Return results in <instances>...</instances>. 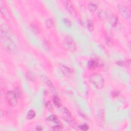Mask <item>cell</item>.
Masks as SVG:
<instances>
[{
	"instance_id": "obj_16",
	"label": "cell",
	"mask_w": 131,
	"mask_h": 131,
	"mask_svg": "<svg viewBox=\"0 0 131 131\" xmlns=\"http://www.w3.org/2000/svg\"><path fill=\"white\" fill-rule=\"evenodd\" d=\"M88 8L90 11H91L92 12H94L97 10V5L95 4V3H90L89 4Z\"/></svg>"
},
{
	"instance_id": "obj_27",
	"label": "cell",
	"mask_w": 131,
	"mask_h": 131,
	"mask_svg": "<svg viewBox=\"0 0 131 131\" xmlns=\"http://www.w3.org/2000/svg\"><path fill=\"white\" fill-rule=\"evenodd\" d=\"M44 48L47 51L49 52L50 51V47L49 45V44L47 42H44Z\"/></svg>"
},
{
	"instance_id": "obj_24",
	"label": "cell",
	"mask_w": 131,
	"mask_h": 131,
	"mask_svg": "<svg viewBox=\"0 0 131 131\" xmlns=\"http://www.w3.org/2000/svg\"><path fill=\"white\" fill-rule=\"evenodd\" d=\"M46 108H47L48 110H49L50 111L52 112L53 110V108L52 105L50 101H48L47 102L46 104Z\"/></svg>"
},
{
	"instance_id": "obj_22",
	"label": "cell",
	"mask_w": 131,
	"mask_h": 131,
	"mask_svg": "<svg viewBox=\"0 0 131 131\" xmlns=\"http://www.w3.org/2000/svg\"><path fill=\"white\" fill-rule=\"evenodd\" d=\"M87 26L88 30L90 31H92L93 29H94V25H93V22L91 20H88V21H87Z\"/></svg>"
},
{
	"instance_id": "obj_14",
	"label": "cell",
	"mask_w": 131,
	"mask_h": 131,
	"mask_svg": "<svg viewBox=\"0 0 131 131\" xmlns=\"http://www.w3.org/2000/svg\"><path fill=\"white\" fill-rule=\"evenodd\" d=\"M105 41H106V43L107 44L108 46L110 47L113 46V38H112V36L111 34L108 33L106 34Z\"/></svg>"
},
{
	"instance_id": "obj_9",
	"label": "cell",
	"mask_w": 131,
	"mask_h": 131,
	"mask_svg": "<svg viewBox=\"0 0 131 131\" xmlns=\"http://www.w3.org/2000/svg\"><path fill=\"white\" fill-rule=\"evenodd\" d=\"M88 66L91 69H94L96 67H99L102 66V62L97 59H92L89 61L88 63Z\"/></svg>"
},
{
	"instance_id": "obj_20",
	"label": "cell",
	"mask_w": 131,
	"mask_h": 131,
	"mask_svg": "<svg viewBox=\"0 0 131 131\" xmlns=\"http://www.w3.org/2000/svg\"><path fill=\"white\" fill-rule=\"evenodd\" d=\"M43 77H44V78H43V77H42V79L43 81H44V82L49 87H50V88H53L54 86H53V83H52L51 81L49 79H48L46 76H43Z\"/></svg>"
},
{
	"instance_id": "obj_15",
	"label": "cell",
	"mask_w": 131,
	"mask_h": 131,
	"mask_svg": "<svg viewBox=\"0 0 131 131\" xmlns=\"http://www.w3.org/2000/svg\"><path fill=\"white\" fill-rule=\"evenodd\" d=\"M117 64L121 67H129L131 65V61H119L117 62Z\"/></svg>"
},
{
	"instance_id": "obj_28",
	"label": "cell",
	"mask_w": 131,
	"mask_h": 131,
	"mask_svg": "<svg viewBox=\"0 0 131 131\" xmlns=\"http://www.w3.org/2000/svg\"><path fill=\"white\" fill-rule=\"evenodd\" d=\"M63 126L60 125V124H58V125L53 127V130L55 131H61L63 129Z\"/></svg>"
},
{
	"instance_id": "obj_30",
	"label": "cell",
	"mask_w": 131,
	"mask_h": 131,
	"mask_svg": "<svg viewBox=\"0 0 131 131\" xmlns=\"http://www.w3.org/2000/svg\"><path fill=\"white\" fill-rule=\"evenodd\" d=\"M43 129L42 128V127H40V126H37L36 127V131H42Z\"/></svg>"
},
{
	"instance_id": "obj_17",
	"label": "cell",
	"mask_w": 131,
	"mask_h": 131,
	"mask_svg": "<svg viewBox=\"0 0 131 131\" xmlns=\"http://www.w3.org/2000/svg\"><path fill=\"white\" fill-rule=\"evenodd\" d=\"M26 75L27 79L30 81H33L35 79V76L34 75V74L30 71H27Z\"/></svg>"
},
{
	"instance_id": "obj_7",
	"label": "cell",
	"mask_w": 131,
	"mask_h": 131,
	"mask_svg": "<svg viewBox=\"0 0 131 131\" xmlns=\"http://www.w3.org/2000/svg\"><path fill=\"white\" fill-rule=\"evenodd\" d=\"M64 5L66 9H67L69 13L72 15L73 17H75L76 15V12L72 2L70 1H66L65 2Z\"/></svg>"
},
{
	"instance_id": "obj_4",
	"label": "cell",
	"mask_w": 131,
	"mask_h": 131,
	"mask_svg": "<svg viewBox=\"0 0 131 131\" xmlns=\"http://www.w3.org/2000/svg\"><path fill=\"white\" fill-rule=\"evenodd\" d=\"M118 9L119 13L127 21H130L131 20V12L128 8L123 5H119L118 6Z\"/></svg>"
},
{
	"instance_id": "obj_6",
	"label": "cell",
	"mask_w": 131,
	"mask_h": 131,
	"mask_svg": "<svg viewBox=\"0 0 131 131\" xmlns=\"http://www.w3.org/2000/svg\"><path fill=\"white\" fill-rule=\"evenodd\" d=\"M6 98L9 105L11 107H14L17 105V97L14 92L8 91L6 94Z\"/></svg>"
},
{
	"instance_id": "obj_25",
	"label": "cell",
	"mask_w": 131,
	"mask_h": 131,
	"mask_svg": "<svg viewBox=\"0 0 131 131\" xmlns=\"http://www.w3.org/2000/svg\"><path fill=\"white\" fill-rule=\"evenodd\" d=\"M63 22H64V23L65 25L67 27H70L71 26L72 24L71 23V22L68 19H67V18H64V19L63 20Z\"/></svg>"
},
{
	"instance_id": "obj_5",
	"label": "cell",
	"mask_w": 131,
	"mask_h": 131,
	"mask_svg": "<svg viewBox=\"0 0 131 131\" xmlns=\"http://www.w3.org/2000/svg\"><path fill=\"white\" fill-rule=\"evenodd\" d=\"M107 19L114 29L116 30H119L120 29L121 24L116 16H114L113 14H108Z\"/></svg>"
},
{
	"instance_id": "obj_18",
	"label": "cell",
	"mask_w": 131,
	"mask_h": 131,
	"mask_svg": "<svg viewBox=\"0 0 131 131\" xmlns=\"http://www.w3.org/2000/svg\"><path fill=\"white\" fill-rule=\"evenodd\" d=\"M35 115H36L35 112H34V110H30L27 115V119L28 120L32 119L33 118L35 117Z\"/></svg>"
},
{
	"instance_id": "obj_11",
	"label": "cell",
	"mask_w": 131,
	"mask_h": 131,
	"mask_svg": "<svg viewBox=\"0 0 131 131\" xmlns=\"http://www.w3.org/2000/svg\"><path fill=\"white\" fill-rule=\"evenodd\" d=\"M59 68H60L61 72L63 73L64 75L66 76H70L72 74V71L70 68L65 66L63 64L59 65Z\"/></svg>"
},
{
	"instance_id": "obj_1",
	"label": "cell",
	"mask_w": 131,
	"mask_h": 131,
	"mask_svg": "<svg viewBox=\"0 0 131 131\" xmlns=\"http://www.w3.org/2000/svg\"><path fill=\"white\" fill-rule=\"evenodd\" d=\"M1 42L2 47L5 51L9 53H14L16 51L17 46L10 36L1 34Z\"/></svg>"
},
{
	"instance_id": "obj_31",
	"label": "cell",
	"mask_w": 131,
	"mask_h": 131,
	"mask_svg": "<svg viewBox=\"0 0 131 131\" xmlns=\"http://www.w3.org/2000/svg\"><path fill=\"white\" fill-rule=\"evenodd\" d=\"M79 23H80V24L82 26H83L84 23H83V20H79Z\"/></svg>"
},
{
	"instance_id": "obj_12",
	"label": "cell",
	"mask_w": 131,
	"mask_h": 131,
	"mask_svg": "<svg viewBox=\"0 0 131 131\" xmlns=\"http://www.w3.org/2000/svg\"><path fill=\"white\" fill-rule=\"evenodd\" d=\"M108 14L107 12L103 10H100L98 11V16L102 20H105V19H107V17Z\"/></svg>"
},
{
	"instance_id": "obj_29",
	"label": "cell",
	"mask_w": 131,
	"mask_h": 131,
	"mask_svg": "<svg viewBox=\"0 0 131 131\" xmlns=\"http://www.w3.org/2000/svg\"><path fill=\"white\" fill-rule=\"evenodd\" d=\"M119 92L118 91H114L112 93V95L113 96V97H116V96L119 95Z\"/></svg>"
},
{
	"instance_id": "obj_3",
	"label": "cell",
	"mask_w": 131,
	"mask_h": 131,
	"mask_svg": "<svg viewBox=\"0 0 131 131\" xmlns=\"http://www.w3.org/2000/svg\"><path fill=\"white\" fill-rule=\"evenodd\" d=\"M65 48L70 51H74L76 49V45L72 37L68 36L65 37L64 40Z\"/></svg>"
},
{
	"instance_id": "obj_13",
	"label": "cell",
	"mask_w": 131,
	"mask_h": 131,
	"mask_svg": "<svg viewBox=\"0 0 131 131\" xmlns=\"http://www.w3.org/2000/svg\"><path fill=\"white\" fill-rule=\"evenodd\" d=\"M53 101L54 105L57 108H60L62 105L61 100L57 95H54L53 96Z\"/></svg>"
},
{
	"instance_id": "obj_21",
	"label": "cell",
	"mask_w": 131,
	"mask_h": 131,
	"mask_svg": "<svg viewBox=\"0 0 131 131\" xmlns=\"http://www.w3.org/2000/svg\"><path fill=\"white\" fill-rule=\"evenodd\" d=\"M47 120L49 121H53V122H54L55 123H60V121H59V120L58 119V117L56 116V115H51V116L47 118Z\"/></svg>"
},
{
	"instance_id": "obj_23",
	"label": "cell",
	"mask_w": 131,
	"mask_h": 131,
	"mask_svg": "<svg viewBox=\"0 0 131 131\" xmlns=\"http://www.w3.org/2000/svg\"><path fill=\"white\" fill-rule=\"evenodd\" d=\"M45 23L47 27L48 28H51L53 26V22L51 19L47 20L45 22Z\"/></svg>"
},
{
	"instance_id": "obj_2",
	"label": "cell",
	"mask_w": 131,
	"mask_h": 131,
	"mask_svg": "<svg viewBox=\"0 0 131 131\" xmlns=\"http://www.w3.org/2000/svg\"><path fill=\"white\" fill-rule=\"evenodd\" d=\"M90 82L98 89H102L105 85V80L102 76L99 73H95L90 76Z\"/></svg>"
},
{
	"instance_id": "obj_10",
	"label": "cell",
	"mask_w": 131,
	"mask_h": 131,
	"mask_svg": "<svg viewBox=\"0 0 131 131\" xmlns=\"http://www.w3.org/2000/svg\"><path fill=\"white\" fill-rule=\"evenodd\" d=\"M63 118L65 120L69 122H72L74 121L73 118L71 114L67 108H64L63 110Z\"/></svg>"
},
{
	"instance_id": "obj_8",
	"label": "cell",
	"mask_w": 131,
	"mask_h": 131,
	"mask_svg": "<svg viewBox=\"0 0 131 131\" xmlns=\"http://www.w3.org/2000/svg\"><path fill=\"white\" fill-rule=\"evenodd\" d=\"M0 9H1V14L3 15V16L5 18L6 20L9 21L10 18V15L9 13V11L7 7L4 5V3H3L2 2L0 3Z\"/></svg>"
},
{
	"instance_id": "obj_26",
	"label": "cell",
	"mask_w": 131,
	"mask_h": 131,
	"mask_svg": "<svg viewBox=\"0 0 131 131\" xmlns=\"http://www.w3.org/2000/svg\"><path fill=\"white\" fill-rule=\"evenodd\" d=\"M79 127L81 130L83 131H87L89 129V127L86 124H82V125H80V126H79Z\"/></svg>"
},
{
	"instance_id": "obj_19",
	"label": "cell",
	"mask_w": 131,
	"mask_h": 131,
	"mask_svg": "<svg viewBox=\"0 0 131 131\" xmlns=\"http://www.w3.org/2000/svg\"><path fill=\"white\" fill-rule=\"evenodd\" d=\"M30 29H31V30L35 34L39 33V32L38 27H37L35 24H34L33 23L31 24Z\"/></svg>"
}]
</instances>
